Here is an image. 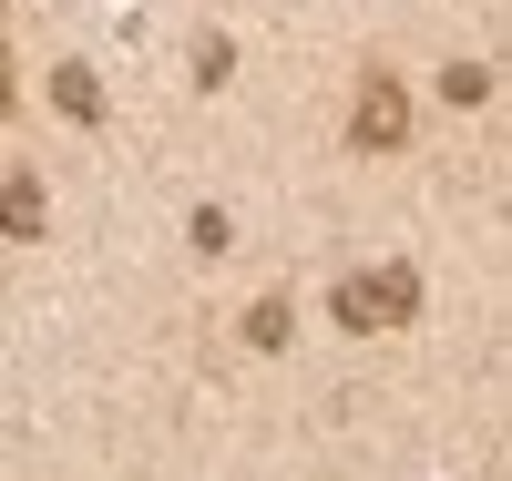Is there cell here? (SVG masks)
<instances>
[{
    "instance_id": "cell-4",
    "label": "cell",
    "mask_w": 512,
    "mask_h": 481,
    "mask_svg": "<svg viewBox=\"0 0 512 481\" xmlns=\"http://www.w3.org/2000/svg\"><path fill=\"white\" fill-rule=\"evenodd\" d=\"M0 113H11V31H0Z\"/></svg>"
},
{
    "instance_id": "cell-2",
    "label": "cell",
    "mask_w": 512,
    "mask_h": 481,
    "mask_svg": "<svg viewBox=\"0 0 512 481\" xmlns=\"http://www.w3.org/2000/svg\"><path fill=\"white\" fill-rule=\"evenodd\" d=\"M400 123H410V113H400V82H390V72H369V103H359V144H369V154H379V144H400Z\"/></svg>"
},
{
    "instance_id": "cell-3",
    "label": "cell",
    "mask_w": 512,
    "mask_h": 481,
    "mask_svg": "<svg viewBox=\"0 0 512 481\" xmlns=\"http://www.w3.org/2000/svg\"><path fill=\"white\" fill-rule=\"evenodd\" d=\"M0 226L31 236V226H41V185H0Z\"/></svg>"
},
{
    "instance_id": "cell-1",
    "label": "cell",
    "mask_w": 512,
    "mask_h": 481,
    "mask_svg": "<svg viewBox=\"0 0 512 481\" xmlns=\"http://www.w3.org/2000/svg\"><path fill=\"white\" fill-rule=\"evenodd\" d=\"M420 308V277L410 267H379V277H338V328H400Z\"/></svg>"
}]
</instances>
